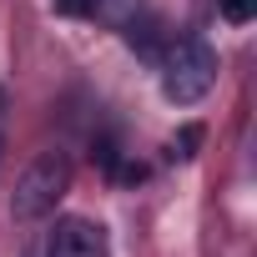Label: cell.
I'll list each match as a JSON object with an SVG mask.
<instances>
[{
    "mask_svg": "<svg viewBox=\"0 0 257 257\" xmlns=\"http://www.w3.org/2000/svg\"><path fill=\"white\" fill-rule=\"evenodd\" d=\"M157 71H162V96L172 106H197L217 86V51L202 36H172L157 56Z\"/></svg>",
    "mask_w": 257,
    "mask_h": 257,
    "instance_id": "obj_1",
    "label": "cell"
},
{
    "mask_svg": "<svg viewBox=\"0 0 257 257\" xmlns=\"http://www.w3.org/2000/svg\"><path fill=\"white\" fill-rule=\"evenodd\" d=\"M46 257H111V237H106V227L91 222V217H61V222L51 227Z\"/></svg>",
    "mask_w": 257,
    "mask_h": 257,
    "instance_id": "obj_3",
    "label": "cell"
},
{
    "mask_svg": "<svg viewBox=\"0 0 257 257\" xmlns=\"http://www.w3.org/2000/svg\"><path fill=\"white\" fill-rule=\"evenodd\" d=\"M66 192H71V157L66 152H41L11 192V217L16 222H41V217L56 212V202Z\"/></svg>",
    "mask_w": 257,
    "mask_h": 257,
    "instance_id": "obj_2",
    "label": "cell"
},
{
    "mask_svg": "<svg viewBox=\"0 0 257 257\" xmlns=\"http://www.w3.org/2000/svg\"><path fill=\"white\" fill-rule=\"evenodd\" d=\"M121 31H126V41H132V51H137V56H147V61L157 66V56H162V46H167L162 21H152V16H132Z\"/></svg>",
    "mask_w": 257,
    "mask_h": 257,
    "instance_id": "obj_4",
    "label": "cell"
},
{
    "mask_svg": "<svg viewBox=\"0 0 257 257\" xmlns=\"http://www.w3.org/2000/svg\"><path fill=\"white\" fill-rule=\"evenodd\" d=\"M217 16H222L227 26H247V21L257 16V0H217Z\"/></svg>",
    "mask_w": 257,
    "mask_h": 257,
    "instance_id": "obj_6",
    "label": "cell"
},
{
    "mask_svg": "<svg viewBox=\"0 0 257 257\" xmlns=\"http://www.w3.org/2000/svg\"><path fill=\"white\" fill-rule=\"evenodd\" d=\"M86 16L101 21V26H126L132 16H142V0H86Z\"/></svg>",
    "mask_w": 257,
    "mask_h": 257,
    "instance_id": "obj_5",
    "label": "cell"
},
{
    "mask_svg": "<svg viewBox=\"0 0 257 257\" xmlns=\"http://www.w3.org/2000/svg\"><path fill=\"white\" fill-rule=\"evenodd\" d=\"M61 16H86V0H56Z\"/></svg>",
    "mask_w": 257,
    "mask_h": 257,
    "instance_id": "obj_7",
    "label": "cell"
}]
</instances>
